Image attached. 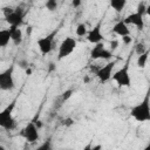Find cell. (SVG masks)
Instances as JSON below:
<instances>
[{
  "mask_svg": "<svg viewBox=\"0 0 150 150\" xmlns=\"http://www.w3.org/2000/svg\"><path fill=\"white\" fill-rule=\"evenodd\" d=\"M15 108V100L11 102L6 108L0 110V128L11 131L16 127V121L13 116V110Z\"/></svg>",
  "mask_w": 150,
  "mask_h": 150,
  "instance_id": "obj_2",
  "label": "cell"
},
{
  "mask_svg": "<svg viewBox=\"0 0 150 150\" xmlns=\"http://www.w3.org/2000/svg\"><path fill=\"white\" fill-rule=\"evenodd\" d=\"M77 46V41L71 38V36H67L66 39H63L59 46V50H57V60L61 61L66 57H68L76 48Z\"/></svg>",
  "mask_w": 150,
  "mask_h": 150,
  "instance_id": "obj_3",
  "label": "cell"
},
{
  "mask_svg": "<svg viewBox=\"0 0 150 150\" xmlns=\"http://www.w3.org/2000/svg\"><path fill=\"white\" fill-rule=\"evenodd\" d=\"M25 71H26V74H27V75H30V74H32V69H30L29 67H28L27 69H25Z\"/></svg>",
  "mask_w": 150,
  "mask_h": 150,
  "instance_id": "obj_32",
  "label": "cell"
},
{
  "mask_svg": "<svg viewBox=\"0 0 150 150\" xmlns=\"http://www.w3.org/2000/svg\"><path fill=\"white\" fill-rule=\"evenodd\" d=\"M62 124H63L64 127H71V125L74 124V120H73V118H70V117L64 118V120L62 121Z\"/></svg>",
  "mask_w": 150,
  "mask_h": 150,
  "instance_id": "obj_24",
  "label": "cell"
},
{
  "mask_svg": "<svg viewBox=\"0 0 150 150\" xmlns=\"http://www.w3.org/2000/svg\"><path fill=\"white\" fill-rule=\"evenodd\" d=\"M73 89H68V90H66V91H63V94H62V101H67L71 95H73Z\"/></svg>",
  "mask_w": 150,
  "mask_h": 150,
  "instance_id": "obj_23",
  "label": "cell"
},
{
  "mask_svg": "<svg viewBox=\"0 0 150 150\" xmlns=\"http://www.w3.org/2000/svg\"><path fill=\"white\" fill-rule=\"evenodd\" d=\"M122 41H123L124 45H130L132 42V38L130 35H127V36H123L122 38Z\"/></svg>",
  "mask_w": 150,
  "mask_h": 150,
  "instance_id": "obj_25",
  "label": "cell"
},
{
  "mask_svg": "<svg viewBox=\"0 0 150 150\" xmlns=\"http://www.w3.org/2000/svg\"><path fill=\"white\" fill-rule=\"evenodd\" d=\"M68 150H70V149H68Z\"/></svg>",
  "mask_w": 150,
  "mask_h": 150,
  "instance_id": "obj_35",
  "label": "cell"
},
{
  "mask_svg": "<svg viewBox=\"0 0 150 150\" xmlns=\"http://www.w3.org/2000/svg\"><path fill=\"white\" fill-rule=\"evenodd\" d=\"M146 50H148V49H146L145 45H144V43H142V42H138V43L135 46V52H136V54H137V55H141V54L145 53Z\"/></svg>",
  "mask_w": 150,
  "mask_h": 150,
  "instance_id": "obj_22",
  "label": "cell"
},
{
  "mask_svg": "<svg viewBox=\"0 0 150 150\" xmlns=\"http://www.w3.org/2000/svg\"><path fill=\"white\" fill-rule=\"evenodd\" d=\"M75 33L77 36H86L87 33H88V28H87V25L86 23H79L76 26V29H75Z\"/></svg>",
  "mask_w": 150,
  "mask_h": 150,
  "instance_id": "obj_19",
  "label": "cell"
},
{
  "mask_svg": "<svg viewBox=\"0 0 150 150\" xmlns=\"http://www.w3.org/2000/svg\"><path fill=\"white\" fill-rule=\"evenodd\" d=\"M18 64L21 67V68H23V69H27L29 66H28V62L26 61V60H19L18 61Z\"/></svg>",
  "mask_w": 150,
  "mask_h": 150,
  "instance_id": "obj_26",
  "label": "cell"
},
{
  "mask_svg": "<svg viewBox=\"0 0 150 150\" xmlns=\"http://www.w3.org/2000/svg\"><path fill=\"white\" fill-rule=\"evenodd\" d=\"M21 136L28 142V143H34L39 139V129L36 128L34 122H29L22 130H21Z\"/></svg>",
  "mask_w": 150,
  "mask_h": 150,
  "instance_id": "obj_9",
  "label": "cell"
},
{
  "mask_svg": "<svg viewBox=\"0 0 150 150\" xmlns=\"http://www.w3.org/2000/svg\"><path fill=\"white\" fill-rule=\"evenodd\" d=\"M0 150H6V148L4 145H0Z\"/></svg>",
  "mask_w": 150,
  "mask_h": 150,
  "instance_id": "obj_34",
  "label": "cell"
},
{
  "mask_svg": "<svg viewBox=\"0 0 150 150\" xmlns=\"http://www.w3.org/2000/svg\"><path fill=\"white\" fill-rule=\"evenodd\" d=\"M55 69V66H54V63H50L49 64V71H53Z\"/></svg>",
  "mask_w": 150,
  "mask_h": 150,
  "instance_id": "obj_31",
  "label": "cell"
},
{
  "mask_svg": "<svg viewBox=\"0 0 150 150\" xmlns=\"http://www.w3.org/2000/svg\"><path fill=\"white\" fill-rule=\"evenodd\" d=\"M112 33H115L116 35H118V36H127V35H130V29H129V27L123 22V20H120V21H117L114 26H112Z\"/></svg>",
  "mask_w": 150,
  "mask_h": 150,
  "instance_id": "obj_13",
  "label": "cell"
},
{
  "mask_svg": "<svg viewBox=\"0 0 150 150\" xmlns=\"http://www.w3.org/2000/svg\"><path fill=\"white\" fill-rule=\"evenodd\" d=\"M130 116L137 122H148L150 121V98L149 94L145 95L144 100L130 109Z\"/></svg>",
  "mask_w": 150,
  "mask_h": 150,
  "instance_id": "obj_1",
  "label": "cell"
},
{
  "mask_svg": "<svg viewBox=\"0 0 150 150\" xmlns=\"http://www.w3.org/2000/svg\"><path fill=\"white\" fill-rule=\"evenodd\" d=\"M90 57L93 60H97V59H102V60H109L112 57V53L111 50L107 49L104 47V45L101 42V43H97L95 45L91 50H90Z\"/></svg>",
  "mask_w": 150,
  "mask_h": 150,
  "instance_id": "obj_8",
  "label": "cell"
},
{
  "mask_svg": "<svg viewBox=\"0 0 150 150\" xmlns=\"http://www.w3.org/2000/svg\"><path fill=\"white\" fill-rule=\"evenodd\" d=\"M91 142H89L87 145H84V148H83V150H91Z\"/></svg>",
  "mask_w": 150,
  "mask_h": 150,
  "instance_id": "obj_30",
  "label": "cell"
},
{
  "mask_svg": "<svg viewBox=\"0 0 150 150\" xmlns=\"http://www.w3.org/2000/svg\"><path fill=\"white\" fill-rule=\"evenodd\" d=\"M11 41V34L8 29H0V48L6 47Z\"/></svg>",
  "mask_w": 150,
  "mask_h": 150,
  "instance_id": "obj_15",
  "label": "cell"
},
{
  "mask_svg": "<svg viewBox=\"0 0 150 150\" xmlns=\"http://www.w3.org/2000/svg\"><path fill=\"white\" fill-rule=\"evenodd\" d=\"M81 4H82V1H81V0H73V1H71V6H73L74 8L80 7V6H81Z\"/></svg>",
  "mask_w": 150,
  "mask_h": 150,
  "instance_id": "obj_27",
  "label": "cell"
},
{
  "mask_svg": "<svg viewBox=\"0 0 150 150\" xmlns=\"http://www.w3.org/2000/svg\"><path fill=\"white\" fill-rule=\"evenodd\" d=\"M57 30H54L50 34L43 36V38H40L38 41H36V45L41 52L42 55H47L52 52L53 49V46H54V36L56 35Z\"/></svg>",
  "mask_w": 150,
  "mask_h": 150,
  "instance_id": "obj_7",
  "label": "cell"
},
{
  "mask_svg": "<svg viewBox=\"0 0 150 150\" xmlns=\"http://www.w3.org/2000/svg\"><path fill=\"white\" fill-rule=\"evenodd\" d=\"M14 67L11 66L7 69L0 71V90L2 91H9L13 90L15 87V81H14Z\"/></svg>",
  "mask_w": 150,
  "mask_h": 150,
  "instance_id": "obj_4",
  "label": "cell"
},
{
  "mask_svg": "<svg viewBox=\"0 0 150 150\" xmlns=\"http://www.w3.org/2000/svg\"><path fill=\"white\" fill-rule=\"evenodd\" d=\"M102 23L98 22L96 26H94L90 30H88L87 33V40L88 42L93 43V45H97V43H101L102 40H103V34H102Z\"/></svg>",
  "mask_w": 150,
  "mask_h": 150,
  "instance_id": "obj_12",
  "label": "cell"
},
{
  "mask_svg": "<svg viewBox=\"0 0 150 150\" xmlns=\"http://www.w3.org/2000/svg\"><path fill=\"white\" fill-rule=\"evenodd\" d=\"M111 79L116 82V84L120 88H122V87H130L131 86V77H130V73H129V66L124 64L122 68H120L118 70L112 73Z\"/></svg>",
  "mask_w": 150,
  "mask_h": 150,
  "instance_id": "obj_5",
  "label": "cell"
},
{
  "mask_svg": "<svg viewBox=\"0 0 150 150\" xmlns=\"http://www.w3.org/2000/svg\"><path fill=\"white\" fill-rule=\"evenodd\" d=\"M26 12L22 7H16L13 8V11L5 16V21L9 25V27H21V25L23 23V19H25Z\"/></svg>",
  "mask_w": 150,
  "mask_h": 150,
  "instance_id": "obj_6",
  "label": "cell"
},
{
  "mask_svg": "<svg viewBox=\"0 0 150 150\" xmlns=\"http://www.w3.org/2000/svg\"><path fill=\"white\" fill-rule=\"evenodd\" d=\"M148 56H149V49H148V50H146L145 53H143V54L138 55V57H137V61H136V63H137V66H138L139 68H144V67L146 66Z\"/></svg>",
  "mask_w": 150,
  "mask_h": 150,
  "instance_id": "obj_18",
  "label": "cell"
},
{
  "mask_svg": "<svg viewBox=\"0 0 150 150\" xmlns=\"http://www.w3.org/2000/svg\"><path fill=\"white\" fill-rule=\"evenodd\" d=\"M123 22L127 26H129V25L135 26L138 30H143L144 29V26H145V23H144V16L141 15V14H138V13H136V12L127 15L125 19H123Z\"/></svg>",
  "mask_w": 150,
  "mask_h": 150,
  "instance_id": "obj_11",
  "label": "cell"
},
{
  "mask_svg": "<svg viewBox=\"0 0 150 150\" xmlns=\"http://www.w3.org/2000/svg\"><path fill=\"white\" fill-rule=\"evenodd\" d=\"M35 150H52V139L48 138L47 141H45L43 143H41Z\"/></svg>",
  "mask_w": 150,
  "mask_h": 150,
  "instance_id": "obj_20",
  "label": "cell"
},
{
  "mask_svg": "<svg viewBox=\"0 0 150 150\" xmlns=\"http://www.w3.org/2000/svg\"><path fill=\"white\" fill-rule=\"evenodd\" d=\"M8 30H9V34H11V41L15 46H19L23 40V33H22L21 28H19V27H9Z\"/></svg>",
  "mask_w": 150,
  "mask_h": 150,
  "instance_id": "obj_14",
  "label": "cell"
},
{
  "mask_svg": "<svg viewBox=\"0 0 150 150\" xmlns=\"http://www.w3.org/2000/svg\"><path fill=\"white\" fill-rule=\"evenodd\" d=\"M115 66H116V61H110L107 64L100 67V69L97 70V73L95 75L97 76V79L100 80L101 83H105V82H108L111 79L112 70H114Z\"/></svg>",
  "mask_w": 150,
  "mask_h": 150,
  "instance_id": "obj_10",
  "label": "cell"
},
{
  "mask_svg": "<svg viewBox=\"0 0 150 150\" xmlns=\"http://www.w3.org/2000/svg\"><path fill=\"white\" fill-rule=\"evenodd\" d=\"M91 150H102V145H101V144L91 145Z\"/></svg>",
  "mask_w": 150,
  "mask_h": 150,
  "instance_id": "obj_29",
  "label": "cell"
},
{
  "mask_svg": "<svg viewBox=\"0 0 150 150\" xmlns=\"http://www.w3.org/2000/svg\"><path fill=\"white\" fill-rule=\"evenodd\" d=\"M117 46H118V41H117V40H114V41H111V42H110V48H111V50L116 49V48H117Z\"/></svg>",
  "mask_w": 150,
  "mask_h": 150,
  "instance_id": "obj_28",
  "label": "cell"
},
{
  "mask_svg": "<svg viewBox=\"0 0 150 150\" xmlns=\"http://www.w3.org/2000/svg\"><path fill=\"white\" fill-rule=\"evenodd\" d=\"M109 5H110V7H111L112 9H115L117 13H121V12L124 9V7H125L127 1H125V0H111V1L109 2Z\"/></svg>",
  "mask_w": 150,
  "mask_h": 150,
  "instance_id": "obj_16",
  "label": "cell"
},
{
  "mask_svg": "<svg viewBox=\"0 0 150 150\" xmlns=\"http://www.w3.org/2000/svg\"><path fill=\"white\" fill-rule=\"evenodd\" d=\"M45 6H46V8L48 11L53 12V11H55L57 8V1H55V0H48V1H46Z\"/></svg>",
  "mask_w": 150,
  "mask_h": 150,
  "instance_id": "obj_21",
  "label": "cell"
},
{
  "mask_svg": "<svg viewBox=\"0 0 150 150\" xmlns=\"http://www.w3.org/2000/svg\"><path fill=\"white\" fill-rule=\"evenodd\" d=\"M137 11H136V13H138V14H141V15H145V14H148L149 15V9H150V6H148L144 1H141V2H138V5H137V8H136Z\"/></svg>",
  "mask_w": 150,
  "mask_h": 150,
  "instance_id": "obj_17",
  "label": "cell"
},
{
  "mask_svg": "<svg viewBox=\"0 0 150 150\" xmlns=\"http://www.w3.org/2000/svg\"><path fill=\"white\" fill-rule=\"evenodd\" d=\"M143 150H150V144H148V145H146V146H145Z\"/></svg>",
  "mask_w": 150,
  "mask_h": 150,
  "instance_id": "obj_33",
  "label": "cell"
}]
</instances>
